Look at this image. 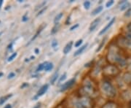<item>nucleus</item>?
<instances>
[{"label": "nucleus", "mask_w": 131, "mask_h": 108, "mask_svg": "<svg viewBox=\"0 0 131 108\" xmlns=\"http://www.w3.org/2000/svg\"><path fill=\"white\" fill-rule=\"evenodd\" d=\"M28 17H26V15H24V17H23V18H22V21H24V22H25V21H28Z\"/></svg>", "instance_id": "37"}, {"label": "nucleus", "mask_w": 131, "mask_h": 108, "mask_svg": "<svg viewBox=\"0 0 131 108\" xmlns=\"http://www.w3.org/2000/svg\"><path fill=\"white\" fill-rule=\"evenodd\" d=\"M45 63H42V64H39V65H38L37 68V72H40V71H42V70H45Z\"/></svg>", "instance_id": "22"}, {"label": "nucleus", "mask_w": 131, "mask_h": 108, "mask_svg": "<svg viewBox=\"0 0 131 108\" xmlns=\"http://www.w3.org/2000/svg\"><path fill=\"white\" fill-rule=\"evenodd\" d=\"M114 1L113 0H111V1H108V2H106V7H110L111 6H112L113 4H114Z\"/></svg>", "instance_id": "27"}, {"label": "nucleus", "mask_w": 131, "mask_h": 108, "mask_svg": "<svg viewBox=\"0 0 131 108\" xmlns=\"http://www.w3.org/2000/svg\"><path fill=\"white\" fill-rule=\"evenodd\" d=\"M12 96H13V94H7V95H6V96H5L1 97V98H0V105L3 104L5 103V102H6L7 99H9Z\"/></svg>", "instance_id": "13"}, {"label": "nucleus", "mask_w": 131, "mask_h": 108, "mask_svg": "<svg viewBox=\"0 0 131 108\" xmlns=\"http://www.w3.org/2000/svg\"><path fill=\"white\" fill-rule=\"evenodd\" d=\"M127 68L129 71H131V59L127 62Z\"/></svg>", "instance_id": "31"}, {"label": "nucleus", "mask_w": 131, "mask_h": 108, "mask_svg": "<svg viewBox=\"0 0 131 108\" xmlns=\"http://www.w3.org/2000/svg\"><path fill=\"white\" fill-rule=\"evenodd\" d=\"M90 2H89V1H85L84 2V8L86 9H89L90 7Z\"/></svg>", "instance_id": "23"}, {"label": "nucleus", "mask_w": 131, "mask_h": 108, "mask_svg": "<svg viewBox=\"0 0 131 108\" xmlns=\"http://www.w3.org/2000/svg\"><path fill=\"white\" fill-rule=\"evenodd\" d=\"M58 73H56L55 75H53V76L51 77V80H50V83L51 84H54L55 83H56V81L58 79Z\"/></svg>", "instance_id": "20"}, {"label": "nucleus", "mask_w": 131, "mask_h": 108, "mask_svg": "<svg viewBox=\"0 0 131 108\" xmlns=\"http://www.w3.org/2000/svg\"><path fill=\"white\" fill-rule=\"evenodd\" d=\"M15 76V73H13V72H10L9 75H8V76H7V78H8V79H11V78H13Z\"/></svg>", "instance_id": "33"}, {"label": "nucleus", "mask_w": 131, "mask_h": 108, "mask_svg": "<svg viewBox=\"0 0 131 108\" xmlns=\"http://www.w3.org/2000/svg\"><path fill=\"white\" fill-rule=\"evenodd\" d=\"M2 4H3V0H0V7H2Z\"/></svg>", "instance_id": "42"}, {"label": "nucleus", "mask_w": 131, "mask_h": 108, "mask_svg": "<svg viewBox=\"0 0 131 108\" xmlns=\"http://www.w3.org/2000/svg\"><path fill=\"white\" fill-rule=\"evenodd\" d=\"M79 27V24H75V25H74V26H72L70 28V31H73L74 29H76L77 28H78Z\"/></svg>", "instance_id": "34"}, {"label": "nucleus", "mask_w": 131, "mask_h": 108, "mask_svg": "<svg viewBox=\"0 0 131 108\" xmlns=\"http://www.w3.org/2000/svg\"><path fill=\"white\" fill-rule=\"evenodd\" d=\"M119 72V71L117 66L112 65V64L104 66L103 69V75H106V76H115L118 75Z\"/></svg>", "instance_id": "3"}, {"label": "nucleus", "mask_w": 131, "mask_h": 108, "mask_svg": "<svg viewBox=\"0 0 131 108\" xmlns=\"http://www.w3.org/2000/svg\"><path fill=\"white\" fill-rule=\"evenodd\" d=\"M130 105H131V101H130Z\"/></svg>", "instance_id": "47"}, {"label": "nucleus", "mask_w": 131, "mask_h": 108, "mask_svg": "<svg viewBox=\"0 0 131 108\" xmlns=\"http://www.w3.org/2000/svg\"><path fill=\"white\" fill-rule=\"evenodd\" d=\"M4 108H12V106H11V104H7Z\"/></svg>", "instance_id": "38"}, {"label": "nucleus", "mask_w": 131, "mask_h": 108, "mask_svg": "<svg viewBox=\"0 0 131 108\" xmlns=\"http://www.w3.org/2000/svg\"><path fill=\"white\" fill-rule=\"evenodd\" d=\"M48 88H49V85H48V84H45V85H42V87L39 89V90L38 91L37 96H42L43 94H45V93L47 92V90H48Z\"/></svg>", "instance_id": "9"}, {"label": "nucleus", "mask_w": 131, "mask_h": 108, "mask_svg": "<svg viewBox=\"0 0 131 108\" xmlns=\"http://www.w3.org/2000/svg\"><path fill=\"white\" fill-rule=\"evenodd\" d=\"M130 82H131V73H130Z\"/></svg>", "instance_id": "46"}, {"label": "nucleus", "mask_w": 131, "mask_h": 108, "mask_svg": "<svg viewBox=\"0 0 131 108\" xmlns=\"http://www.w3.org/2000/svg\"><path fill=\"white\" fill-rule=\"evenodd\" d=\"M82 42H83V40H78L77 42L75 43V47H80V45H81V44L82 43Z\"/></svg>", "instance_id": "29"}, {"label": "nucleus", "mask_w": 131, "mask_h": 108, "mask_svg": "<svg viewBox=\"0 0 131 108\" xmlns=\"http://www.w3.org/2000/svg\"><path fill=\"white\" fill-rule=\"evenodd\" d=\"M100 21H101V18H96L91 23V24H90V28H89V30L90 32H93V31H94L95 28H97V26H98V24H99V23H100Z\"/></svg>", "instance_id": "8"}, {"label": "nucleus", "mask_w": 131, "mask_h": 108, "mask_svg": "<svg viewBox=\"0 0 131 108\" xmlns=\"http://www.w3.org/2000/svg\"><path fill=\"white\" fill-rule=\"evenodd\" d=\"M107 58L112 63H118L122 66H126L127 61L124 58H122V56L119 55V50L116 46H111L108 49Z\"/></svg>", "instance_id": "1"}, {"label": "nucleus", "mask_w": 131, "mask_h": 108, "mask_svg": "<svg viewBox=\"0 0 131 108\" xmlns=\"http://www.w3.org/2000/svg\"><path fill=\"white\" fill-rule=\"evenodd\" d=\"M115 20H116L115 18H113L109 21V23H108V24L107 25H106V26H105V27H104V28H103V29L100 32H99V35L101 36V35L103 34L105 32H107V30H108L109 28H110V27L112 26L113 24H114V23L115 22Z\"/></svg>", "instance_id": "7"}, {"label": "nucleus", "mask_w": 131, "mask_h": 108, "mask_svg": "<svg viewBox=\"0 0 131 108\" xmlns=\"http://www.w3.org/2000/svg\"><path fill=\"white\" fill-rule=\"evenodd\" d=\"M122 96L125 99H131V91L130 90H127L125 91L123 94H122Z\"/></svg>", "instance_id": "12"}, {"label": "nucleus", "mask_w": 131, "mask_h": 108, "mask_svg": "<svg viewBox=\"0 0 131 108\" xmlns=\"http://www.w3.org/2000/svg\"><path fill=\"white\" fill-rule=\"evenodd\" d=\"M47 9V7H43V8H42V9H41V10H39V13H38L37 14V16H39V15H42V13H44V12H45V10H46V9Z\"/></svg>", "instance_id": "28"}, {"label": "nucleus", "mask_w": 131, "mask_h": 108, "mask_svg": "<svg viewBox=\"0 0 131 108\" xmlns=\"http://www.w3.org/2000/svg\"><path fill=\"white\" fill-rule=\"evenodd\" d=\"M103 6H98V7H96V8L93 11V13H92V15H95L100 13L103 10Z\"/></svg>", "instance_id": "15"}, {"label": "nucleus", "mask_w": 131, "mask_h": 108, "mask_svg": "<svg viewBox=\"0 0 131 108\" xmlns=\"http://www.w3.org/2000/svg\"><path fill=\"white\" fill-rule=\"evenodd\" d=\"M51 45H52V47H53L54 49H56V48L58 47V41H57L56 40H52V42L51 43Z\"/></svg>", "instance_id": "25"}, {"label": "nucleus", "mask_w": 131, "mask_h": 108, "mask_svg": "<svg viewBox=\"0 0 131 108\" xmlns=\"http://www.w3.org/2000/svg\"><path fill=\"white\" fill-rule=\"evenodd\" d=\"M29 61V58H26V60H25V61H26V62H27V61Z\"/></svg>", "instance_id": "44"}, {"label": "nucleus", "mask_w": 131, "mask_h": 108, "mask_svg": "<svg viewBox=\"0 0 131 108\" xmlns=\"http://www.w3.org/2000/svg\"><path fill=\"white\" fill-rule=\"evenodd\" d=\"M45 70L47 72H50L53 69V64L52 63H48V62H45Z\"/></svg>", "instance_id": "14"}, {"label": "nucleus", "mask_w": 131, "mask_h": 108, "mask_svg": "<svg viewBox=\"0 0 131 108\" xmlns=\"http://www.w3.org/2000/svg\"><path fill=\"white\" fill-rule=\"evenodd\" d=\"M45 4H46V2H42V3H41L40 5H38L37 7H36V9H40V8H42L43 6H45Z\"/></svg>", "instance_id": "32"}, {"label": "nucleus", "mask_w": 131, "mask_h": 108, "mask_svg": "<svg viewBox=\"0 0 131 108\" xmlns=\"http://www.w3.org/2000/svg\"><path fill=\"white\" fill-rule=\"evenodd\" d=\"M101 90L106 96L114 97L116 96V89L108 81H104L101 85Z\"/></svg>", "instance_id": "2"}, {"label": "nucleus", "mask_w": 131, "mask_h": 108, "mask_svg": "<svg viewBox=\"0 0 131 108\" xmlns=\"http://www.w3.org/2000/svg\"><path fill=\"white\" fill-rule=\"evenodd\" d=\"M73 106H74V108H83L79 99H75L73 102Z\"/></svg>", "instance_id": "16"}, {"label": "nucleus", "mask_w": 131, "mask_h": 108, "mask_svg": "<svg viewBox=\"0 0 131 108\" xmlns=\"http://www.w3.org/2000/svg\"><path fill=\"white\" fill-rule=\"evenodd\" d=\"M63 13H60L59 14H58L56 16V18H55V19H54V22L56 23V24H57L60 20L61 19V18L63 17Z\"/></svg>", "instance_id": "19"}, {"label": "nucleus", "mask_w": 131, "mask_h": 108, "mask_svg": "<svg viewBox=\"0 0 131 108\" xmlns=\"http://www.w3.org/2000/svg\"><path fill=\"white\" fill-rule=\"evenodd\" d=\"M103 108H117V105L113 102H108V103L106 104Z\"/></svg>", "instance_id": "17"}, {"label": "nucleus", "mask_w": 131, "mask_h": 108, "mask_svg": "<svg viewBox=\"0 0 131 108\" xmlns=\"http://www.w3.org/2000/svg\"><path fill=\"white\" fill-rule=\"evenodd\" d=\"M106 38H105L104 40H102V42H101V43L100 44V45L98 46V47L96 49V51H95V52H99L101 49H102V47H103V45H104V44H105V42H106Z\"/></svg>", "instance_id": "21"}, {"label": "nucleus", "mask_w": 131, "mask_h": 108, "mask_svg": "<svg viewBox=\"0 0 131 108\" xmlns=\"http://www.w3.org/2000/svg\"><path fill=\"white\" fill-rule=\"evenodd\" d=\"M2 76H3V73L2 72H0V77H2Z\"/></svg>", "instance_id": "43"}, {"label": "nucleus", "mask_w": 131, "mask_h": 108, "mask_svg": "<svg viewBox=\"0 0 131 108\" xmlns=\"http://www.w3.org/2000/svg\"><path fill=\"white\" fill-rule=\"evenodd\" d=\"M17 55H18V53H13V54H12V55H11V56H10L9 58H8L7 61H12L13 60V59H14L15 58V57L17 56Z\"/></svg>", "instance_id": "26"}, {"label": "nucleus", "mask_w": 131, "mask_h": 108, "mask_svg": "<svg viewBox=\"0 0 131 108\" xmlns=\"http://www.w3.org/2000/svg\"><path fill=\"white\" fill-rule=\"evenodd\" d=\"M12 46H13V42H12L11 44H9V45H8V49H11V48H12Z\"/></svg>", "instance_id": "40"}, {"label": "nucleus", "mask_w": 131, "mask_h": 108, "mask_svg": "<svg viewBox=\"0 0 131 108\" xmlns=\"http://www.w3.org/2000/svg\"><path fill=\"white\" fill-rule=\"evenodd\" d=\"M88 43H86L85 45H84L83 46H82L81 47H80L77 51L75 52L74 54V56H79V55H80L81 53H83V51H84V50L86 49V47H88Z\"/></svg>", "instance_id": "11"}, {"label": "nucleus", "mask_w": 131, "mask_h": 108, "mask_svg": "<svg viewBox=\"0 0 131 108\" xmlns=\"http://www.w3.org/2000/svg\"><path fill=\"white\" fill-rule=\"evenodd\" d=\"M31 60H33V59H34V58H35V57H34V56H31Z\"/></svg>", "instance_id": "45"}, {"label": "nucleus", "mask_w": 131, "mask_h": 108, "mask_svg": "<svg viewBox=\"0 0 131 108\" xmlns=\"http://www.w3.org/2000/svg\"><path fill=\"white\" fill-rule=\"evenodd\" d=\"M119 44L120 45V46L125 48H128L131 50V40L127 39V38H121Z\"/></svg>", "instance_id": "5"}, {"label": "nucleus", "mask_w": 131, "mask_h": 108, "mask_svg": "<svg viewBox=\"0 0 131 108\" xmlns=\"http://www.w3.org/2000/svg\"><path fill=\"white\" fill-rule=\"evenodd\" d=\"M34 108H40V104H38L37 105H36V107H34Z\"/></svg>", "instance_id": "41"}, {"label": "nucleus", "mask_w": 131, "mask_h": 108, "mask_svg": "<svg viewBox=\"0 0 131 108\" xmlns=\"http://www.w3.org/2000/svg\"><path fill=\"white\" fill-rule=\"evenodd\" d=\"M27 86H28V83H23V85L20 86V89H24V88H26V87H27Z\"/></svg>", "instance_id": "36"}, {"label": "nucleus", "mask_w": 131, "mask_h": 108, "mask_svg": "<svg viewBox=\"0 0 131 108\" xmlns=\"http://www.w3.org/2000/svg\"><path fill=\"white\" fill-rule=\"evenodd\" d=\"M128 6H129V3H128V2H122L121 6H120V10L123 11V10H125V9H127Z\"/></svg>", "instance_id": "18"}, {"label": "nucleus", "mask_w": 131, "mask_h": 108, "mask_svg": "<svg viewBox=\"0 0 131 108\" xmlns=\"http://www.w3.org/2000/svg\"><path fill=\"white\" fill-rule=\"evenodd\" d=\"M131 15V8H128V9L127 10V12L125 13V16H126V17H130Z\"/></svg>", "instance_id": "30"}, {"label": "nucleus", "mask_w": 131, "mask_h": 108, "mask_svg": "<svg viewBox=\"0 0 131 108\" xmlns=\"http://www.w3.org/2000/svg\"><path fill=\"white\" fill-rule=\"evenodd\" d=\"M72 46H73V42L72 41H70L69 42H68L66 45L65 47L63 48V53L64 54H68L71 51V50L72 48Z\"/></svg>", "instance_id": "10"}, {"label": "nucleus", "mask_w": 131, "mask_h": 108, "mask_svg": "<svg viewBox=\"0 0 131 108\" xmlns=\"http://www.w3.org/2000/svg\"><path fill=\"white\" fill-rule=\"evenodd\" d=\"M66 78V73H64V74L61 77V78H60V82L63 81V80H65Z\"/></svg>", "instance_id": "35"}, {"label": "nucleus", "mask_w": 131, "mask_h": 108, "mask_svg": "<svg viewBox=\"0 0 131 108\" xmlns=\"http://www.w3.org/2000/svg\"><path fill=\"white\" fill-rule=\"evenodd\" d=\"M75 82H76V80H75V78H73V79H71V80H69L68 82H66L62 86H61V92H63V91H65L67 89H70L71 87L74 84Z\"/></svg>", "instance_id": "6"}, {"label": "nucleus", "mask_w": 131, "mask_h": 108, "mask_svg": "<svg viewBox=\"0 0 131 108\" xmlns=\"http://www.w3.org/2000/svg\"><path fill=\"white\" fill-rule=\"evenodd\" d=\"M80 100V103L82 104V107L83 108H92L93 107V102H92V100L91 99H90L88 96H84L81 97Z\"/></svg>", "instance_id": "4"}, {"label": "nucleus", "mask_w": 131, "mask_h": 108, "mask_svg": "<svg viewBox=\"0 0 131 108\" xmlns=\"http://www.w3.org/2000/svg\"><path fill=\"white\" fill-rule=\"evenodd\" d=\"M59 27H60V26H59V24H56V26L53 27V28H52V30L51 33L52 34H55L56 32H58V29L59 28Z\"/></svg>", "instance_id": "24"}, {"label": "nucleus", "mask_w": 131, "mask_h": 108, "mask_svg": "<svg viewBox=\"0 0 131 108\" xmlns=\"http://www.w3.org/2000/svg\"><path fill=\"white\" fill-rule=\"evenodd\" d=\"M34 51H35V53H36L37 54H39V49H38V48H36Z\"/></svg>", "instance_id": "39"}]
</instances>
